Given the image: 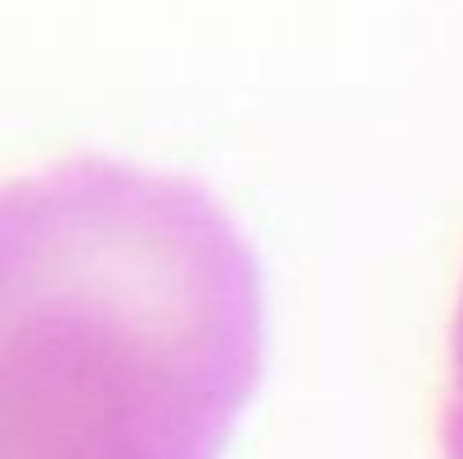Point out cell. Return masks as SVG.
I'll return each instance as SVG.
<instances>
[{
	"mask_svg": "<svg viewBox=\"0 0 463 459\" xmlns=\"http://www.w3.org/2000/svg\"><path fill=\"white\" fill-rule=\"evenodd\" d=\"M122 248L0 306V459L221 455L261 365L252 271L212 216L166 266Z\"/></svg>",
	"mask_w": 463,
	"mask_h": 459,
	"instance_id": "1",
	"label": "cell"
},
{
	"mask_svg": "<svg viewBox=\"0 0 463 459\" xmlns=\"http://www.w3.org/2000/svg\"><path fill=\"white\" fill-rule=\"evenodd\" d=\"M459 392H455V406L446 415V451L450 459H463V320H459Z\"/></svg>",
	"mask_w": 463,
	"mask_h": 459,
	"instance_id": "2",
	"label": "cell"
}]
</instances>
